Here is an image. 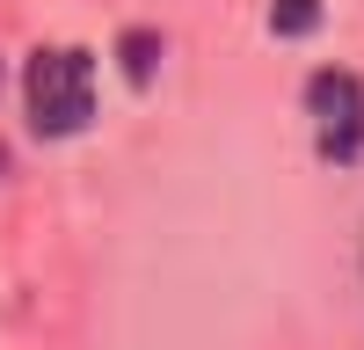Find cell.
Segmentation results:
<instances>
[{
	"label": "cell",
	"instance_id": "obj_1",
	"mask_svg": "<svg viewBox=\"0 0 364 350\" xmlns=\"http://www.w3.org/2000/svg\"><path fill=\"white\" fill-rule=\"evenodd\" d=\"M95 117V58L58 44V51H37L29 58V124L44 139H73L87 132Z\"/></svg>",
	"mask_w": 364,
	"mask_h": 350
},
{
	"label": "cell",
	"instance_id": "obj_2",
	"mask_svg": "<svg viewBox=\"0 0 364 350\" xmlns=\"http://www.w3.org/2000/svg\"><path fill=\"white\" fill-rule=\"evenodd\" d=\"M306 117H314V146H321V161H336L350 168L364 154V80L350 66H321L306 80Z\"/></svg>",
	"mask_w": 364,
	"mask_h": 350
},
{
	"label": "cell",
	"instance_id": "obj_3",
	"mask_svg": "<svg viewBox=\"0 0 364 350\" xmlns=\"http://www.w3.org/2000/svg\"><path fill=\"white\" fill-rule=\"evenodd\" d=\"M314 22H321V0H277V8H269V29H277V37H306Z\"/></svg>",
	"mask_w": 364,
	"mask_h": 350
},
{
	"label": "cell",
	"instance_id": "obj_4",
	"mask_svg": "<svg viewBox=\"0 0 364 350\" xmlns=\"http://www.w3.org/2000/svg\"><path fill=\"white\" fill-rule=\"evenodd\" d=\"M117 58H124L132 80H146V73H154V58H161V37H154V29H132V37L117 44Z\"/></svg>",
	"mask_w": 364,
	"mask_h": 350
}]
</instances>
